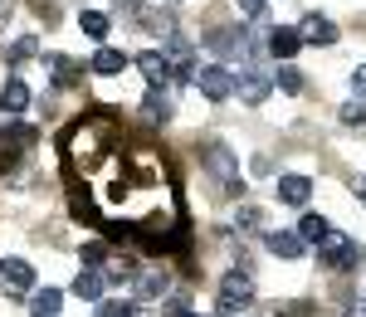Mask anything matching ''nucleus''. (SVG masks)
I'll return each instance as SVG.
<instances>
[{"label": "nucleus", "mask_w": 366, "mask_h": 317, "mask_svg": "<svg viewBox=\"0 0 366 317\" xmlns=\"http://www.w3.org/2000/svg\"><path fill=\"white\" fill-rule=\"evenodd\" d=\"M205 171L220 181V191H225V196H234V201L244 196V181H239V156H234L225 142H205Z\"/></svg>", "instance_id": "f257e3e1"}, {"label": "nucleus", "mask_w": 366, "mask_h": 317, "mask_svg": "<svg viewBox=\"0 0 366 317\" xmlns=\"http://www.w3.org/2000/svg\"><path fill=\"white\" fill-rule=\"evenodd\" d=\"M317 263L327 268V273H352L357 263H362V244L352 239V234H327L322 244H317Z\"/></svg>", "instance_id": "f03ea898"}, {"label": "nucleus", "mask_w": 366, "mask_h": 317, "mask_svg": "<svg viewBox=\"0 0 366 317\" xmlns=\"http://www.w3.org/2000/svg\"><path fill=\"white\" fill-rule=\"evenodd\" d=\"M249 303H254L249 268H229L225 278H220V313H239V308H249Z\"/></svg>", "instance_id": "7ed1b4c3"}, {"label": "nucleus", "mask_w": 366, "mask_h": 317, "mask_svg": "<svg viewBox=\"0 0 366 317\" xmlns=\"http://www.w3.org/2000/svg\"><path fill=\"white\" fill-rule=\"evenodd\" d=\"M196 88L210 98V103H225L229 93H234V74H229L225 64H205V69L196 74Z\"/></svg>", "instance_id": "20e7f679"}, {"label": "nucleus", "mask_w": 366, "mask_h": 317, "mask_svg": "<svg viewBox=\"0 0 366 317\" xmlns=\"http://www.w3.org/2000/svg\"><path fill=\"white\" fill-rule=\"evenodd\" d=\"M167 293H171L167 268H137V278H132V298H137V303H162Z\"/></svg>", "instance_id": "39448f33"}, {"label": "nucleus", "mask_w": 366, "mask_h": 317, "mask_svg": "<svg viewBox=\"0 0 366 317\" xmlns=\"http://www.w3.org/2000/svg\"><path fill=\"white\" fill-rule=\"evenodd\" d=\"M234 93H239L249 108H259V103L274 93V74H269V69H244V74L234 79Z\"/></svg>", "instance_id": "423d86ee"}, {"label": "nucleus", "mask_w": 366, "mask_h": 317, "mask_svg": "<svg viewBox=\"0 0 366 317\" xmlns=\"http://www.w3.org/2000/svg\"><path fill=\"white\" fill-rule=\"evenodd\" d=\"M137 69H142V79H147V88H167L171 74H176L171 54H162V49H147V54H137Z\"/></svg>", "instance_id": "0eeeda50"}, {"label": "nucleus", "mask_w": 366, "mask_h": 317, "mask_svg": "<svg viewBox=\"0 0 366 317\" xmlns=\"http://www.w3.org/2000/svg\"><path fill=\"white\" fill-rule=\"evenodd\" d=\"M264 244H269V254H279V259H303V254H308V239L298 230H269Z\"/></svg>", "instance_id": "6e6552de"}, {"label": "nucleus", "mask_w": 366, "mask_h": 317, "mask_svg": "<svg viewBox=\"0 0 366 317\" xmlns=\"http://www.w3.org/2000/svg\"><path fill=\"white\" fill-rule=\"evenodd\" d=\"M303 44H317V49H327V44H337V25L327 20V15H317V10H308L303 15Z\"/></svg>", "instance_id": "1a4fd4ad"}, {"label": "nucleus", "mask_w": 366, "mask_h": 317, "mask_svg": "<svg viewBox=\"0 0 366 317\" xmlns=\"http://www.w3.org/2000/svg\"><path fill=\"white\" fill-rule=\"evenodd\" d=\"M0 288L29 293V288H34V268H29L25 259H0Z\"/></svg>", "instance_id": "9d476101"}, {"label": "nucleus", "mask_w": 366, "mask_h": 317, "mask_svg": "<svg viewBox=\"0 0 366 317\" xmlns=\"http://www.w3.org/2000/svg\"><path fill=\"white\" fill-rule=\"evenodd\" d=\"M298 49H303V29H298V25L269 29V54H274V59H293Z\"/></svg>", "instance_id": "9b49d317"}, {"label": "nucleus", "mask_w": 366, "mask_h": 317, "mask_svg": "<svg viewBox=\"0 0 366 317\" xmlns=\"http://www.w3.org/2000/svg\"><path fill=\"white\" fill-rule=\"evenodd\" d=\"M0 108H5V117H20L29 108V88L20 84V79H5V88H0Z\"/></svg>", "instance_id": "f8f14e48"}, {"label": "nucleus", "mask_w": 366, "mask_h": 317, "mask_svg": "<svg viewBox=\"0 0 366 317\" xmlns=\"http://www.w3.org/2000/svg\"><path fill=\"white\" fill-rule=\"evenodd\" d=\"M88 69H93V74H103V79H113V74H122V69H127V54H122V49H113V44H103L98 54L88 59Z\"/></svg>", "instance_id": "ddd939ff"}, {"label": "nucleus", "mask_w": 366, "mask_h": 317, "mask_svg": "<svg viewBox=\"0 0 366 317\" xmlns=\"http://www.w3.org/2000/svg\"><path fill=\"white\" fill-rule=\"evenodd\" d=\"M308 196H312L308 176H279V201L283 205H308Z\"/></svg>", "instance_id": "4468645a"}, {"label": "nucleus", "mask_w": 366, "mask_h": 317, "mask_svg": "<svg viewBox=\"0 0 366 317\" xmlns=\"http://www.w3.org/2000/svg\"><path fill=\"white\" fill-rule=\"evenodd\" d=\"M239 39H244V34H234V29H210V34H205V49L215 59H234L239 54Z\"/></svg>", "instance_id": "2eb2a0df"}, {"label": "nucleus", "mask_w": 366, "mask_h": 317, "mask_svg": "<svg viewBox=\"0 0 366 317\" xmlns=\"http://www.w3.org/2000/svg\"><path fill=\"white\" fill-rule=\"evenodd\" d=\"M142 117H147V122H171L176 108H171V98H162V88H152V93L142 98Z\"/></svg>", "instance_id": "dca6fc26"}, {"label": "nucleus", "mask_w": 366, "mask_h": 317, "mask_svg": "<svg viewBox=\"0 0 366 317\" xmlns=\"http://www.w3.org/2000/svg\"><path fill=\"white\" fill-rule=\"evenodd\" d=\"M103 283H108V278H103L98 268H84V273L74 278V298H84V303H98V298H103Z\"/></svg>", "instance_id": "f3484780"}, {"label": "nucleus", "mask_w": 366, "mask_h": 317, "mask_svg": "<svg viewBox=\"0 0 366 317\" xmlns=\"http://www.w3.org/2000/svg\"><path fill=\"white\" fill-rule=\"evenodd\" d=\"M59 308H64V293L59 288H39L29 298V317H59Z\"/></svg>", "instance_id": "a211bd4d"}, {"label": "nucleus", "mask_w": 366, "mask_h": 317, "mask_svg": "<svg viewBox=\"0 0 366 317\" xmlns=\"http://www.w3.org/2000/svg\"><path fill=\"white\" fill-rule=\"evenodd\" d=\"M44 64H49V69H54V74H59V79H54L59 88L79 84V74H84V64H74V59H64V54H44Z\"/></svg>", "instance_id": "6ab92c4d"}, {"label": "nucleus", "mask_w": 366, "mask_h": 317, "mask_svg": "<svg viewBox=\"0 0 366 317\" xmlns=\"http://www.w3.org/2000/svg\"><path fill=\"white\" fill-rule=\"evenodd\" d=\"M79 29H84L88 39H108V15L103 10H84L79 15Z\"/></svg>", "instance_id": "aec40b11"}, {"label": "nucleus", "mask_w": 366, "mask_h": 317, "mask_svg": "<svg viewBox=\"0 0 366 317\" xmlns=\"http://www.w3.org/2000/svg\"><path fill=\"white\" fill-rule=\"evenodd\" d=\"M298 234H303L308 244H322V239L332 234V225H327L322 215H303V225H298Z\"/></svg>", "instance_id": "412c9836"}, {"label": "nucleus", "mask_w": 366, "mask_h": 317, "mask_svg": "<svg viewBox=\"0 0 366 317\" xmlns=\"http://www.w3.org/2000/svg\"><path fill=\"white\" fill-rule=\"evenodd\" d=\"M34 54H39V39H34V34H25V39H15V44L5 49V59H10V64H25V59H34Z\"/></svg>", "instance_id": "4be33fe9"}, {"label": "nucleus", "mask_w": 366, "mask_h": 317, "mask_svg": "<svg viewBox=\"0 0 366 317\" xmlns=\"http://www.w3.org/2000/svg\"><path fill=\"white\" fill-rule=\"evenodd\" d=\"M337 117L347 122V127H366V98H352V103H347Z\"/></svg>", "instance_id": "5701e85b"}, {"label": "nucleus", "mask_w": 366, "mask_h": 317, "mask_svg": "<svg viewBox=\"0 0 366 317\" xmlns=\"http://www.w3.org/2000/svg\"><path fill=\"white\" fill-rule=\"evenodd\" d=\"M274 84H279L283 93H303V74H298V69H288V64H283L279 74H274Z\"/></svg>", "instance_id": "b1692460"}, {"label": "nucleus", "mask_w": 366, "mask_h": 317, "mask_svg": "<svg viewBox=\"0 0 366 317\" xmlns=\"http://www.w3.org/2000/svg\"><path fill=\"white\" fill-rule=\"evenodd\" d=\"M239 230H264V210L259 205H239Z\"/></svg>", "instance_id": "393cba45"}, {"label": "nucleus", "mask_w": 366, "mask_h": 317, "mask_svg": "<svg viewBox=\"0 0 366 317\" xmlns=\"http://www.w3.org/2000/svg\"><path fill=\"white\" fill-rule=\"evenodd\" d=\"M74 220H88V225H98V205H93V201H74Z\"/></svg>", "instance_id": "a878e982"}, {"label": "nucleus", "mask_w": 366, "mask_h": 317, "mask_svg": "<svg viewBox=\"0 0 366 317\" xmlns=\"http://www.w3.org/2000/svg\"><path fill=\"white\" fill-rule=\"evenodd\" d=\"M167 317H200V313L186 303V298H171V303H167Z\"/></svg>", "instance_id": "bb28decb"}, {"label": "nucleus", "mask_w": 366, "mask_h": 317, "mask_svg": "<svg viewBox=\"0 0 366 317\" xmlns=\"http://www.w3.org/2000/svg\"><path fill=\"white\" fill-rule=\"evenodd\" d=\"M98 317H132V303H103Z\"/></svg>", "instance_id": "cd10ccee"}, {"label": "nucleus", "mask_w": 366, "mask_h": 317, "mask_svg": "<svg viewBox=\"0 0 366 317\" xmlns=\"http://www.w3.org/2000/svg\"><path fill=\"white\" fill-rule=\"evenodd\" d=\"M352 98H366V64L352 69Z\"/></svg>", "instance_id": "c85d7f7f"}, {"label": "nucleus", "mask_w": 366, "mask_h": 317, "mask_svg": "<svg viewBox=\"0 0 366 317\" xmlns=\"http://www.w3.org/2000/svg\"><path fill=\"white\" fill-rule=\"evenodd\" d=\"M234 5H239V10H244V15H254V20H259V15H264V0H234Z\"/></svg>", "instance_id": "c756f323"}, {"label": "nucleus", "mask_w": 366, "mask_h": 317, "mask_svg": "<svg viewBox=\"0 0 366 317\" xmlns=\"http://www.w3.org/2000/svg\"><path fill=\"white\" fill-rule=\"evenodd\" d=\"M84 259H88V263H103V259H108V249H103V244H88Z\"/></svg>", "instance_id": "7c9ffc66"}, {"label": "nucleus", "mask_w": 366, "mask_h": 317, "mask_svg": "<svg viewBox=\"0 0 366 317\" xmlns=\"http://www.w3.org/2000/svg\"><path fill=\"white\" fill-rule=\"evenodd\" d=\"M5 15H10V0H0V29H5Z\"/></svg>", "instance_id": "2f4dec72"}, {"label": "nucleus", "mask_w": 366, "mask_h": 317, "mask_svg": "<svg viewBox=\"0 0 366 317\" xmlns=\"http://www.w3.org/2000/svg\"><path fill=\"white\" fill-rule=\"evenodd\" d=\"M347 317H366V303H357V308H352V313H347Z\"/></svg>", "instance_id": "473e14b6"}, {"label": "nucleus", "mask_w": 366, "mask_h": 317, "mask_svg": "<svg viewBox=\"0 0 366 317\" xmlns=\"http://www.w3.org/2000/svg\"><path fill=\"white\" fill-rule=\"evenodd\" d=\"M357 196H362V205H366V186H362V191H357Z\"/></svg>", "instance_id": "72a5a7b5"}]
</instances>
